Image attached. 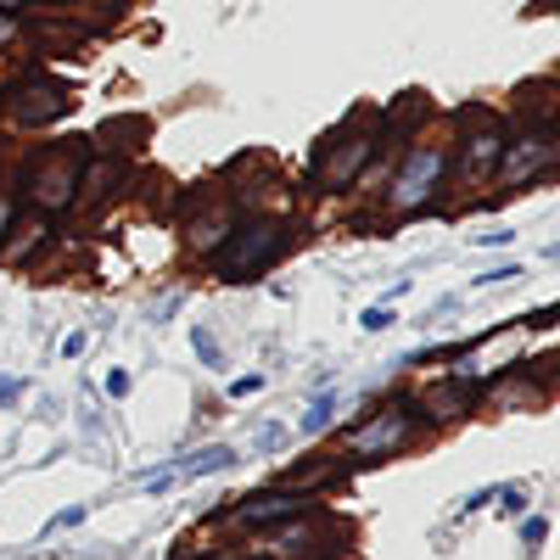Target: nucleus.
<instances>
[{
  "label": "nucleus",
  "instance_id": "nucleus-22",
  "mask_svg": "<svg viewBox=\"0 0 560 560\" xmlns=\"http://www.w3.org/2000/svg\"><path fill=\"white\" fill-rule=\"evenodd\" d=\"M12 219H18V208H12V197L0 191V242H7V230H12Z\"/></svg>",
  "mask_w": 560,
  "mask_h": 560
},
{
  "label": "nucleus",
  "instance_id": "nucleus-11",
  "mask_svg": "<svg viewBox=\"0 0 560 560\" xmlns=\"http://www.w3.org/2000/svg\"><path fill=\"white\" fill-rule=\"evenodd\" d=\"M314 544H319V522H292L287 533H280V555H287V560H308L314 555Z\"/></svg>",
  "mask_w": 560,
  "mask_h": 560
},
{
  "label": "nucleus",
  "instance_id": "nucleus-15",
  "mask_svg": "<svg viewBox=\"0 0 560 560\" xmlns=\"http://www.w3.org/2000/svg\"><path fill=\"white\" fill-rule=\"evenodd\" d=\"M258 448H264V454L287 448V427H280V420H269V427H264V438H258Z\"/></svg>",
  "mask_w": 560,
  "mask_h": 560
},
{
  "label": "nucleus",
  "instance_id": "nucleus-17",
  "mask_svg": "<svg viewBox=\"0 0 560 560\" xmlns=\"http://www.w3.org/2000/svg\"><path fill=\"white\" fill-rule=\"evenodd\" d=\"M107 398H129V370H107Z\"/></svg>",
  "mask_w": 560,
  "mask_h": 560
},
{
  "label": "nucleus",
  "instance_id": "nucleus-18",
  "mask_svg": "<svg viewBox=\"0 0 560 560\" xmlns=\"http://www.w3.org/2000/svg\"><path fill=\"white\" fill-rule=\"evenodd\" d=\"M393 325V308H364V331H387Z\"/></svg>",
  "mask_w": 560,
  "mask_h": 560
},
{
  "label": "nucleus",
  "instance_id": "nucleus-1",
  "mask_svg": "<svg viewBox=\"0 0 560 560\" xmlns=\"http://www.w3.org/2000/svg\"><path fill=\"white\" fill-rule=\"evenodd\" d=\"M287 242H292L287 219H247V224H236L224 236V247L213 253V269L224 280H253V275H264L280 253H287Z\"/></svg>",
  "mask_w": 560,
  "mask_h": 560
},
{
  "label": "nucleus",
  "instance_id": "nucleus-6",
  "mask_svg": "<svg viewBox=\"0 0 560 560\" xmlns=\"http://www.w3.org/2000/svg\"><path fill=\"white\" fill-rule=\"evenodd\" d=\"M409 438H415V409L393 404V409H382L376 420H364L359 432H348L342 448H348L353 459H387V454H398Z\"/></svg>",
  "mask_w": 560,
  "mask_h": 560
},
{
  "label": "nucleus",
  "instance_id": "nucleus-8",
  "mask_svg": "<svg viewBox=\"0 0 560 560\" xmlns=\"http://www.w3.org/2000/svg\"><path fill=\"white\" fill-rule=\"evenodd\" d=\"M303 510H308V493H298V488H269V493H247V499L236 504V522H242V527H275V522L303 516Z\"/></svg>",
  "mask_w": 560,
  "mask_h": 560
},
{
  "label": "nucleus",
  "instance_id": "nucleus-9",
  "mask_svg": "<svg viewBox=\"0 0 560 560\" xmlns=\"http://www.w3.org/2000/svg\"><path fill=\"white\" fill-rule=\"evenodd\" d=\"M499 152H504V129H499V118L493 113H471V124H465V168H477V174H488L493 163H499Z\"/></svg>",
  "mask_w": 560,
  "mask_h": 560
},
{
  "label": "nucleus",
  "instance_id": "nucleus-19",
  "mask_svg": "<svg viewBox=\"0 0 560 560\" xmlns=\"http://www.w3.org/2000/svg\"><path fill=\"white\" fill-rule=\"evenodd\" d=\"M264 387V376H236V382H230V398H253Z\"/></svg>",
  "mask_w": 560,
  "mask_h": 560
},
{
  "label": "nucleus",
  "instance_id": "nucleus-25",
  "mask_svg": "<svg viewBox=\"0 0 560 560\" xmlns=\"http://www.w3.org/2000/svg\"><path fill=\"white\" fill-rule=\"evenodd\" d=\"M12 34H18V28H12V18H7V12H0V45H7Z\"/></svg>",
  "mask_w": 560,
  "mask_h": 560
},
{
  "label": "nucleus",
  "instance_id": "nucleus-14",
  "mask_svg": "<svg viewBox=\"0 0 560 560\" xmlns=\"http://www.w3.org/2000/svg\"><path fill=\"white\" fill-rule=\"evenodd\" d=\"M84 522V504H68V510H57L51 522H45V533H62V527H79Z\"/></svg>",
  "mask_w": 560,
  "mask_h": 560
},
{
  "label": "nucleus",
  "instance_id": "nucleus-20",
  "mask_svg": "<svg viewBox=\"0 0 560 560\" xmlns=\"http://www.w3.org/2000/svg\"><path fill=\"white\" fill-rule=\"evenodd\" d=\"M499 499H504V510H510V516H522V510H527V488H504Z\"/></svg>",
  "mask_w": 560,
  "mask_h": 560
},
{
  "label": "nucleus",
  "instance_id": "nucleus-5",
  "mask_svg": "<svg viewBox=\"0 0 560 560\" xmlns=\"http://www.w3.org/2000/svg\"><path fill=\"white\" fill-rule=\"evenodd\" d=\"M7 113H12V124H23V129L57 124V118L68 113V84L51 79V73H28L12 96H7Z\"/></svg>",
  "mask_w": 560,
  "mask_h": 560
},
{
  "label": "nucleus",
  "instance_id": "nucleus-16",
  "mask_svg": "<svg viewBox=\"0 0 560 560\" xmlns=\"http://www.w3.org/2000/svg\"><path fill=\"white\" fill-rule=\"evenodd\" d=\"M522 538H527V549H538V544L549 538V516H527V527H522Z\"/></svg>",
  "mask_w": 560,
  "mask_h": 560
},
{
  "label": "nucleus",
  "instance_id": "nucleus-21",
  "mask_svg": "<svg viewBox=\"0 0 560 560\" xmlns=\"http://www.w3.org/2000/svg\"><path fill=\"white\" fill-rule=\"evenodd\" d=\"M197 359H202V364H224V353H219L213 337H202V331H197Z\"/></svg>",
  "mask_w": 560,
  "mask_h": 560
},
{
  "label": "nucleus",
  "instance_id": "nucleus-2",
  "mask_svg": "<svg viewBox=\"0 0 560 560\" xmlns=\"http://www.w3.org/2000/svg\"><path fill=\"white\" fill-rule=\"evenodd\" d=\"M84 147H51L39 152L28 179H23V197L34 213H68L79 202V174H84Z\"/></svg>",
  "mask_w": 560,
  "mask_h": 560
},
{
  "label": "nucleus",
  "instance_id": "nucleus-23",
  "mask_svg": "<svg viewBox=\"0 0 560 560\" xmlns=\"http://www.w3.org/2000/svg\"><path fill=\"white\" fill-rule=\"evenodd\" d=\"M84 342H90V337H84V331H73V337L62 342V353H68V359H79V353H84Z\"/></svg>",
  "mask_w": 560,
  "mask_h": 560
},
{
  "label": "nucleus",
  "instance_id": "nucleus-7",
  "mask_svg": "<svg viewBox=\"0 0 560 560\" xmlns=\"http://www.w3.org/2000/svg\"><path fill=\"white\" fill-rule=\"evenodd\" d=\"M376 158V135L370 129H353V135H342L337 140V152H325L319 158V191H348V185L364 174V163Z\"/></svg>",
  "mask_w": 560,
  "mask_h": 560
},
{
  "label": "nucleus",
  "instance_id": "nucleus-13",
  "mask_svg": "<svg viewBox=\"0 0 560 560\" xmlns=\"http://www.w3.org/2000/svg\"><path fill=\"white\" fill-rule=\"evenodd\" d=\"M230 459H236V448H208V454H197V459H185V471H191V477H202V471H224Z\"/></svg>",
  "mask_w": 560,
  "mask_h": 560
},
{
  "label": "nucleus",
  "instance_id": "nucleus-10",
  "mask_svg": "<svg viewBox=\"0 0 560 560\" xmlns=\"http://www.w3.org/2000/svg\"><path fill=\"white\" fill-rule=\"evenodd\" d=\"M230 230H236V213H230V208H213L208 219L191 224V247H197V253H219Z\"/></svg>",
  "mask_w": 560,
  "mask_h": 560
},
{
  "label": "nucleus",
  "instance_id": "nucleus-12",
  "mask_svg": "<svg viewBox=\"0 0 560 560\" xmlns=\"http://www.w3.org/2000/svg\"><path fill=\"white\" fill-rule=\"evenodd\" d=\"M337 415V393H319L314 404H308V415H303V427L298 432H325V420Z\"/></svg>",
  "mask_w": 560,
  "mask_h": 560
},
{
  "label": "nucleus",
  "instance_id": "nucleus-26",
  "mask_svg": "<svg viewBox=\"0 0 560 560\" xmlns=\"http://www.w3.org/2000/svg\"><path fill=\"white\" fill-rule=\"evenodd\" d=\"M23 7V0H0V12H18Z\"/></svg>",
  "mask_w": 560,
  "mask_h": 560
},
{
  "label": "nucleus",
  "instance_id": "nucleus-4",
  "mask_svg": "<svg viewBox=\"0 0 560 560\" xmlns=\"http://www.w3.org/2000/svg\"><path fill=\"white\" fill-rule=\"evenodd\" d=\"M499 185H510V191H527V185L549 179L555 174V129H522L516 147L499 152Z\"/></svg>",
  "mask_w": 560,
  "mask_h": 560
},
{
  "label": "nucleus",
  "instance_id": "nucleus-24",
  "mask_svg": "<svg viewBox=\"0 0 560 560\" xmlns=\"http://www.w3.org/2000/svg\"><path fill=\"white\" fill-rule=\"evenodd\" d=\"M0 404H18V382H0Z\"/></svg>",
  "mask_w": 560,
  "mask_h": 560
},
{
  "label": "nucleus",
  "instance_id": "nucleus-3",
  "mask_svg": "<svg viewBox=\"0 0 560 560\" xmlns=\"http://www.w3.org/2000/svg\"><path fill=\"white\" fill-rule=\"evenodd\" d=\"M448 174V158L438 147H415L404 163H398V179H393V191H387V208L393 213H420L432 197H438V185Z\"/></svg>",
  "mask_w": 560,
  "mask_h": 560
}]
</instances>
